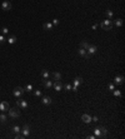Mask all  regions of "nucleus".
I'll return each mask as SVG.
<instances>
[{
    "mask_svg": "<svg viewBox=\"0 0 125 139\" xmlns=\"http://www.w3.org/2000/svg\"><path fill=\"white\" fill-rule=\"evenodd\" d=\"M94 133H95L96 138H105L108 135V130H106L105 126H98V128H95Z\"/></svg>",
    "mask_w": 125,
    "mask_h": 139,
    "instance_id": "obj_1",
    "label": "nucleus"
},
{
    "mask_svg": "<svg viewBox=\"0 0 125 139\" xmlns=\"http://www.w3.org/2000/svg\"><path fill=\"white\" fill-rule=\"evenodd\" d=\"M101 28H103L104 30H106V32L111 30V29H113V20H111V19L103 20V23H101Z\"/></svg>",
    "mask_w": 125,
    "mask_h": 139,
    "instance_id": "obj_2",
    "label": "nucleus"
},
{
    "mask_svg": "<svg viewBox=\"0 0 125 139\" xmlns=\"http://www.w3.org/2000/svg\"><path fill=\"white\" fill-rule=\"evenodd\" d=\"M24 93H25V90H24V88H21V86H16V88H14V90H13V95H14L16 99L21 98V96L24 95Z\"/></svg>",
    "mask_w": 125,
    "mask_h": 139,
    "instance_id": "obj_3",
    "label": "nucleus"
},
{
    "mask_svg": "<svg viewBox=\"0 0 125 139\" xmlns=\"http://www.w3.org/2000/svg\"><path fill=\"white\" fill-rule=\"evenodd\" d=\"M8 112H9V118L11 119H16L20 116V110L18 108H10Z\"/></svg>",
    "mask_w": 125,
    "mask_h": 139,
    "instance_id": "obj_4",
    "label": "nucleus"
},
{
    "mask_svg": "<svg viewBox=\"0 0 125 139\" xmlns=\"http://www.w3.org/2000/svg\"><path fill=\"white\" fill-rule=\"evenodd\" d=\"M16 105H18L20 109H26V108H28V102H26L25 99H23V98H19V99L16 100Z\"/></svg>",
    "mask_w": 125,
    "mask_h": 139,
    "instance_id": "obj_5",
    "label": "nucleus"
},
{
    "mask_svg": "<svg viewBox=\"0 0 125 139\" xmlns=\"http://www.w3.org/2000/svg\"><path fill=\"white\" fill-rule=\"evenodd\" d=\"M11 8H13V5H11V3L9 2V0H4L3 4H1V9H3L4 12H10Z\"/></svg>",
    "mask_w": 125,
    "mask_h": 139,
    "instance_id": "obj_6",
    "label": "nucleus"
},
{
    "mask_svg": "<svg viewBox=\"0 0 125 139\" xmlns=\"http://www.w3.org/2000/svg\"><path fill=\"white\" fill-rule=\"evenodd\" d=\"M10 109V104H9V102H1L0 103V112L1 113H5V112H8Z\"/></svg>",
    "mask_w": 125,
    "mask_h": 139,
    "instance_id": "obj_7",
    "label": "nucleus"
},
{
    "mask_svg": "<svg viewBox=\"0 0 125 139\" xmlns=\"http://www.w3.org/2000/svg\"><path fill=\"white\" fill-rule=\"evenodd\" d=\"M96 52H98V46H96V45H93V44H90V45L88 46V49H86V53H88L90 56L94 55Z\"/></svg>",
    "mask_w": 125,
    "mask_h": 139,
    "instance_id": "obj_8",
    "label": "nucleus"
},
{
    "mask_svg": "<svg viewBox=\"0 0 125 139\" xmlns=\"http://www.w3.org/2000/svg\"><path fill=\"white\" fill-rule=\"evenodd\" d=\"M78 54H79L81 58L86 59V60H88V59H90V55L86 53V50H85L84 48H79V49H78Z\"/></svg>",
    "mask_w": 125,
    "mask_h": 139,
    "instance_id": "obj_9",
    "label": "nucleus"
},
{
    "mask_svg": "<svg viewBox=\"0 0 125 139\" xmlns=\"http://www.w3.org/2000/svg\"><path fill=\"white\" fill-rule=\"evenodd\" d=\"M53 88H54V90L60 92V90L63 89V83H61V80H54V83H53Z\"/></svg>",
    "mask_w": 125,
    "mask_h": 139,
    "instance_id": "obj_10",
    "label": "nucleus"
},
{
    "mask_svg": "<svg viewBox=\"0 0 125 139\" xmlns=\"http://www.w3.org/2000/svg\"><path fill=\"white\" fill-rule=\"evenodd\" d=\"M20 132H21V134H23V135H24V138H25V136H28V135L30 134V126H29L28 124H24V126L21 128V130H20Z\"/></svg>",
    "mask_w": 125,
    "mask_h": 139,
    "instance_id": "obj_11",
    "label": "nucleus"
},
{
    "mask_svg": "<svg viewBox=\"0 0 125 139\" xmlns=\"http://www.w3.org/2000/svg\"><path fill=\"white\" fill-rule=\"evenodd\" d=\"M43 84H44V88H45V89H50V88H53V80L44 79V80H43Z\"/></svg>",
    "mask_w": 125,
    "mask_h": 139,
    "instance_id": "obj_12",
    "label": "nucleus"
},
{
    "mask_svg": "<svg viewBox=\"0 0 125 139\" xmlns=\"http://www.w3.org/2000/svg\"><path fill=\"white\" fill-rule=\"evenodd\" d=\"M81 120H83L84 123L89 124V123H91V116H90L89 114H83V115H81Z\"/></svg>",
    "mask_w": 125,
    "mask_h": 139,
    "instance_id": "obj_13",
    "label": "nucleus"
},
{
    "mask_svg": "<svg viewBox=\"0 0 125 139\" xmlns=\"http://www.w3.org/2000/svg\"><path fill=\"white\" fill-rule=\"evenodd\" d=\"M114 82H115V84L120 85V84H123V83H124V76H123V75H116V76H115V79H114Z\"/></svg>",
    "mask_w": 125,
    "mask_h": 139,
    "instance_id": "obj_14",
    "label": "nucleus"
},
{
    "mask_svg": "<svg viewBox=\"0 0 125 139\" xmlns=\"http://www.w3.org/2000/svg\"><path fill=\"white\" fill-rule=\"evenodd\" d=\"M51 98L50 96H43V99H41V103L44 104V105H50L51 104Z\"/></svg>",
    "mask_w": 125,
    "mask_h": 139,
    "instance_id": "obj_15",
    "label": "nucleus"
},
{
    "mask_svg": "<svg viewBox=\"0 0 125 139\" xmlns=\"http://www.w3.org/2000/svg\"><path fill=\"white\" fill-rule=\"evenodd\" d=\"M16 40H18V38H16L15 35H9V36H8V39H6V42H8L9 44H15V43H16Z\"/></svg>",
    "mask_w": 125,
    "mask_h": 139,
    "instance_id": "obj_16",
    "label": "nucleus"
},
{
    "mask_svg": "<svg viewBox=\"0 0 125 139\" xmlns=\"http://www.w3.org/2000/svg\"><path fill=\"white\" fill-rule=\"evenodd\" d=\"M83 82H84V80H83V78H81V76H76V78L74 79V84H73V85L79 86L80 84H83Z\"/></svg>",
    "mask_w": 125,
    "mask_h": 139,
    "instance_id": "obj_17",
    "label": "nucleus"
},
{
    "mask_svg": "<svg viewBox=\"0 0 125 139\" xmlns=\"http://www.w3.org/2000/svg\"><path fill=\"white\" fill-rule=\"evenodd\" d=\"M6 122H8V116L4 113H1L0 114V124H5Z\"/></svg>",
    "mask_w": 125,
    "mask_h": 139,
    "instance_id": "obj_18",
    "label": "nucleus"
},
{
    "mask_svg": "<svg viewBox=\"0 0 125 139\" xmlns=\"http://www.w3.org/2000/svg\"><path fill=\"white\" fill-rule=\"evenodd\" d=\"M43 28H44V30H53V28H54V25H53L51 23H44V25H43Z\"/></svg>",
    "mask_w": 125,
    "mask_h": 139,
    "instance_id": "obj_19",
    "label": "nucleus"
},
{
    "mask_svg": "<svg viewBox=\"0 0 125 139\" xmlns=\"http://www.w3.org/2000/svg\"><path fill=\"white\" fill-rule=\"evenodd\" d=\"M53 79H54V80H61V73L54 72V73H53Z\"/></svg>",
    "mask_w": 125,
    "mask_h": 139,
    "instance_id": "obj_20",
    "label": "nucleus"
},
{
    "mask_svg": "<svg viewBox=\"0 0 125 139\" xmlns=\"http://www.w3.org/2000/svg\"><path fill=\"white\" fill-rule=\"evenodd\" d=\"M41 75H43V79H49V76H50V73H49V70L44 69V70L41 72Z\"/></svg>",
    "mask_w": 125,
    "mask_h": 139,
    "instance_id": "obj_21",
    "label": "nucleus"
},
{
    "mask_svg": "<svg viewBox=\"0 0 125 139\" xmlns=\"http://www.w3.org/2000/svg\"><path fill=\"white\" fill-rule=\"evenodd\" d=\"M113 25H115V26L120 28V26L123 25V19H120V18H119V19H116V20H115V22L113 23Z\"/></svg>",
    "mask_w": 125,
    "mask_h": 139,
    "instance_id": "obj_22",
    "label": "nucleus"
},
{
    "mask_svg": "<svg viewBox=\"0 0 125 139\" xmlns=\"http://www.w3.org/2000/svg\"><path fill=\"white\" fill-rule=\"evenodd\" d=\"M89 45H90V43H89L88 40H83V42H81V44H80V48H84V49L86 50Z\"/></svg>",
    "mask_w": 125,
    "mask_h": 139,
    "instance_id": "obj_23",
    "label": "nucleus"
},
{
    "mask_svg": "<svg viewBox=\"0 0 125 139\" xmlns=\"http://www.w3.org/2000/svg\"><path fill=\"white\" fill-rule=\"evenodd\" d=\"M20 130H21V128H20L19 125H13V126H11V132L15 133V134H16V133H20Z\"/></svg>",
    "mask_w": 125,
    "mask_h": 139,
    "instance_id": "obj_24",
    "label": "nucleus"
},
{
    "mask_svg": "<svg viewBox=\"0 0 125 139\" xmlns=\"http://www.w3.org/2000/svg\"><path fill=\"white\" fill-rule=\"evenodd\" d=\"M105 14H106V18H108V19H113V16H114V13H113V10H110V9H108V10L105 12Z\"/></svg>",
    "mask_w": 125,
    "mask_h": 139,
    "instance_id": "obj_25",
    "label": "nucleus"
},
{
    "mask_svg": "<svg viewBox=\"0 0 125 139\" xmlns=\"http://www.w3.org/2000/svg\"><path fill=\"white\" fill-rule=\"evenodd\" d=\"M24 90H25V92H28V93H30V92H33L34 89H33V85H31V84H28V85H25Z\"/></svg>",
    "mask_w": 125,
    "mask_h": 139,
    "instance_id": "obj_26",
    "label": "nucleus"
},
{
    "mask_svg": "<svg viewBox=\"0 0 125 139\" xmlns=\"http://www.w3.org/2000/svg\"><path fill=\"white\" fill-rule=\"evenodd\" d=\"M1 34H3V35H6V34H9V29H8L6 26H3V28H1Z\"/></svg>",
    "mask_w": 125,
    "mask_h": 139,
    "instance_id": "obj_27",
    "label": "nucleus"
},
{
    "mask_svg": "<svg viewBox=\"0 0 125 139\" xmlns=\"http://www.w3.org/2000/svg\"><path fill=\"white\" fill-rule=\"evenodd\" d=\"M34 95H35L36 98H40V96H41V90H39V89L34 90Z\"/></svg>",
    "mask_w": 125,
    "mask_h": 139,
    "instance_id": "obj_28",
    "label": "nucleus"
},
{
    "mask_svg": "<svg viewBox=\"0 0 125 139\" xmlns=\"http://www.w3.org/2000/svg\"><path fill=\"white\" fill-rule=\"evenodd\" d=\"M5 42H6L5 36H4V35H0V45H3V44H4Z\"/></svg>",
    "mask_w": 125,
    "mask_h": 139,
    "instance_id": "obj_29",
    "label": "nucleus"
},
{
    "mask_svg": "<svg viewBox=\"0 0 125 139\" xmlns=\"http://www.w3.org/2000/svg\"><path fill=\"white\" fill-rule=\"evenodd\" d=\"M113 92H114V95H115V96H121V92H120V90H115V89H114Z\"/></svg>",
    "mask_w": 125,
    "mask_h": 139,
    "instance_id": "obj_30",
    "label": "nucleus"
},
{
    "mask_svg": "<svg viewBox=\"0 0 125 139\" xmlns=\"http://www.w3.org/2000/svg\"><path fill=\"white\" fill-rule=\"evenodd\" d=\"M64 88H65V90H66V92L71 90V85H70V84H65V85H64Z\"/></svg>",
    "mask_w": 125,
    "mask_h": 139,
    "instance_id": "obj_31",
    "label": "nucleus"
},
{
    "mask_svg": "<svg viewBox=\"0 0 125 139\" xmlns=\"http://www.w3.org/2000/svg\"><path fill=\"white\" fill-rule=\"evenodd\" d=\"M91 122H94V123H98V122H99V118H98V116H94V118H91Z\"/></svg>",
    "mask_w": 125,
    "mask_h": 139,
    "instance_id": "obj_32",
    "label": "nucleus"
},
{
    "mask_svg": "<svg viewBox=\"0 0 125 139\" xmlns=\"http://www.w3.org/2000/svg\"><path fill=\"white\" fill-rule=\"evenodd\" d=\"M51 24H53V25H58V24H59V20H58V19H54Z\"/></svg>",
    "mask_w": 125,
    "mask_h": 139,
    "instance_id": "obj_33",
    "label": "nucleus"
},
{
    "mask_svg": "<svg viewBox=\"0 0 125 139\" xmlns=\"http://www.w3.org/2000/svg\"><path fill=\"white\" fill-rule=\"evenodd\" d=\"M114 89H115V85H114V84H110V85H109V90H114Z\"/></svg>",
    "mask_w": 125,
    "mask_h": 139,
    "instance_id": "obj_34",
    "label": "nucleus"
},
{
    "mask_svg": "<svg viewBox=\"0 0 125 139\" xmlns=\"http://www.w3.org/2000/svg\"><path fill=\"white\" fill-rule=\"evenodd\" d=\"M95 138H96L95 135H90V136H89V139H95Z\"/></svg>",
    "mask_w": 125,
    "mask_h": 139,
    "instance_id": "obj_35",
    "label": "nucleus"
}]
</instances>
